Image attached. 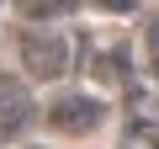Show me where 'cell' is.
Instances as JSON below:
<instances>
[{"label": "cell", "instance_id": "1", "mask_svg": "<svg viewBox=\"0 0 159 149\" xmlns=\"http://www.w3.org/2000/svg\"><path fill=\"white\" fill-rule=\"evenodd\" d=\"M43 123L48 133L58 138H96L106 128V101L96 91H58L48 107H43Z\"/></svg>", "mask_w": 159, "mask_h": 149}, {"label": "cell", "instance_id": "2", "mask_svg": "<svg viewBox=\"0 0 159 149\" xmlns=\"http://www.w3.org/2000/svg\"><path fill=\"white\" fill-rule=\"evenodd\" d=\"M16 53H21L27 80H64L69 74V43L53 32V22H48V32H37V22H27L16 32Z\"/></svg>", "mask_w": 159, "mask_h": 149}, {"label": "cell", "instance_id": "3", "mask_svg": "<svg viewBox=\"0 0 159 149\" xmlns=\"http://www.w3.org/2000/svg\"><path fill=\"white\" fill-rule=\"evenodd\" d=\"M32 123V91H27V74L0 69V138H16Z\"/></svg>", "mask_w": 159, "mask_h": 149}, {"label": "cell", "instance_id": "4", "mask_svg": "<svg viewBox=\"0 0 159 149\" xmlns=\"http://www.w3.org/2000/svg\"><path fill=\"white\" fill-rule=\"evenodd\" d=\"M11 6L21 11V22H37V27H48V22H64L80 0H11Z\"/></svg>", "mask_w": 159, "mask_h": 149}, {"label": "cell", "instance_id": "5", "mask_svg": "<svg viewBox=\"0 0 159 149\" xmlns=\"http://www.w3.org/2000/svg\"><path fill=\"white\" fill-rule=\"evenodd\" d=\"M96 6H106V11H138V0H96Z\"/></svg>", "mask_w": 159, "mask_h": 149}]
</instances>
